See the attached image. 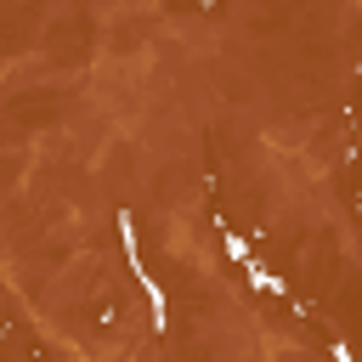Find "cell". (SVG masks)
I'll use <instances>...</instances> for the list:
<instances>
[{
	"label": "cell",
	"instance_id": "6da1fadb",
	"mask_svg": "<svg viewBox=\"0 0 362 362\" xmlns=\"http://www.w3.org/2000/svg\"><path fill=\"white\" fill-rule=\"evenodd\" d=\"M119 243H124V266L136 272V288L147 294V311H153V328H170V294L158 288V277L147 272V260H141V249H136V215H130V209H119Z\"/></svg>",
	"mask_w": 362,
	"mask_h": 362
},
{
	"label": "cell",
	"instance_id": "7a4b0ae2",
	"mask_svg": "<svg viewBox=\"0 0 362 362\" xmlns=\"http://www.w3.org/2000/svg\"><path fill=\"white\" fill-rule=\"evenodd\" d=\"M238 266H243V277H249V288H255V294H272V300H288V283H283L277 272H266V260H255V249H249V255H243Z\"/></svg>",
	"mask_w": 362,
	"mask_h": 362
},
{
	"label": "cell",
	"instance_id": "3957f363",
	"mask_svg": "<svg viewBox=\"0 0 362 362\" xmlns=\"http://www.w3.org/2000/svg\"><path fill=\"white\" fill-rule=\"evenodd\" d=\"M328 351H334V362H356V356H351V345H345V339H334V345H328Z\"/></svg>",
	"mask_w": 362,
	"mask_h": 362
},
{
	"label": "cell",
	"instance_id": "277c9868",
	"mask_svg": "<svg viewBox=\"0 0 362 362\" xmlns=\"http://www.w3.org/2000/svg\"><path fill=\"white\" fill-rule=\"evenodd\" d=\"M356 209H362V192H356Z\"/></svg>",
	"mask_w": 362,
	"mask_h": 362
}]
</instances>
